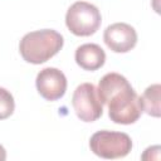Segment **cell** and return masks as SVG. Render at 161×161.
<instances>
[{"instance_id": "cell-1", "label": "cell", "mask_w": 161, "mask_h": 161, "mask_svg": "<svg viewBox=\"0 0 161 161\" xmlns=\"http://www.w3.org/2000/svg\"><path fill=\"white\" fill-rule=\"evenodd\" d=\"M103 104L108 106L111 121L119 125L135 123L142 113L140 97L128 80L118 73L104 74L97 88Z\"/></svg>"}, {"instance_id": "cell-2", "label": "cell", "mask_w": 161, "mask_h": 161, "mask_svg": "<svg viewBox=\"0 0 161 161\" xmlns=\"http://www.w3.org/2000/svg\"><path fill=\"white\" fill-rule=\"evenodd\" d=\"M63 36L53 29H42L25 34L19 44L23 59L31 64H42L54 57L63 47Z\"/></svg>"}, {"instance_id": "cell-3", "label": "cell", "mask_w": 161, "mask_h": 161, "mask_svg": "<svg viewBox=\"0 0 161 161\" xmlns=\"http://www.w3.org/2000/svg\"><path fill=\"white\" fill-rule=\"evenodd\" d=\"M91 151L102 158H121L132 150V141L127 133L116 131H98L89 140Z\"/></svg>"}, {"instance_id": "cell-4", "label": "cell", "mask_w": 161, "mask_h": 161, "mask_svg": "<svg viewBox=\"0 0 161 161\" xmlns=\"http://www.w3.org/2000/svg\"><path fill=\"white\" fill-rule=\"evenodd\" d=\"M101 13L97 6L86 1H77L67 11L65 24L77 36H89L101 26Z\"/></svg>"}, {"instance_id": "cell-5", "label": "cell", "mask_w": 161, "mask_h": 161, "mask_svg": "<svg viewBox=\"0 0 161 161\" xmlns=\"http://www.w3.org/2000/svg\"><path fill=\"white\" fill-rule=\"evenodd\" d=\"M72 106L77 117L83 122L97 121L103 113V103L98 96L97 88L92 83L78 86L72 97Z\"/></svg>"}, {"instance_id": "cell-6", "label": "cell", "mask_w": 161, "mask_h": 161, "mask_svg": "<svg viewBox=\"0 0 161 161\" xmlns=\"http://www.w3.org/2000/svg\"><path fill=\"white\" fill-rule=\"evenodd\" d=\"M39 94L47 101H57L62 98L67 91V78L64 73L57 68L42 69L35 79Z\"/></svg>"}, {"instance_id": "cell-7", "label": "cell", "mask_w": 161, "mask_h": 161, "mask_svg": "<svg viewBox=\"0 0 161 161\" xmlns=\"http://www.w3.org/2000/svg\"><path fill=\"white\" fill-rule=\"evenodd\" d=\"M106 45L114 53H127L137 43V33L130 24L114 23L106 28L103 34Z\"/></svg>"}, {"instance_id": "cell-8", "label": "cell", "mask_w": 161, "mask_h": 161, "mask_svg": "<svg viewBox=\"0 0 161 161\" xmlns=\"http://www.w3.org/2000/svg\"><path fill=\"white\" fill-rule=\"evenodd\" d=\"M104 60L106 53L98 44L87 43L75 50V62L84 70H97L104 64Z\"/></svg>"}, {"instance_id": "cell-9", "label": "cell", "mask_w": 161, "mask_h": 161, "mask_svg": "<svg viewBox=\"0 0 161 161\" xmlns=\"http://www.w3.org/2000/svg\"><path fill=\"white\" fill-rule=\"evenodd\" d=\"M160 84H152L147 87L140 97L142 111L152 117H160Z\"/></svg>"}, {"instance_id": "cell-10", "label": "cell", "mask_w": 161, "mask_h": 161, "mask_svg": "<svg viewBox=\"0 0 161 161\" xmlns=\"http://www.w3.org/2000/svg\"><path fill=\"white\" fill-rule=\"evenodd\" d=\"M15 108V102L11 96V93L0 87V119H5L10 117L14 112Z\"/></svg>"}, {"instance_id": "cell-11", "label": "cell", "mask_w": 161, "mask_h": 161, "mask_svg": "<svg viewBox=\"0 0 161 161\" xmlns=\"http://www.w3.org/2000/svg\"><path fill=\"white\" fill-rule=\"evenodd\" d=\"M6 158V151H5V148L0 145V161H4Z\"/></svg>"}]
</instances>
